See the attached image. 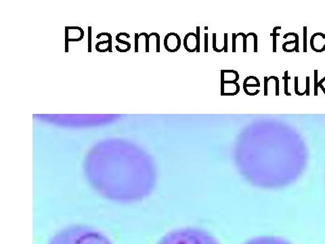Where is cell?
<instances>
[{
	"instance_id": "1",
	"label": "cell",
	"mask_w": 325,
	"mask_h": 244,
	"mask_svg": "<svg viewBox=\"0 0 325 244\" xmlns=\"http://www.w3.org/2000/svg\"><path fill=\"white\" fill-rule=\"evenodd\" d=\"M84 173L98 193L110 201L130 204L150 195L157 169L149 157L135 148L96 151L87 158Z\"/></svg>"
},
{
	"instance_id": "2",
	"label": "cell",
	"mask_w": 325,
	"mask_h": 244,
	"mask_svg": "<svg viewBox=\"0 0 325 244\" xmlns=\"http://www.w3.org/2000/svg\"><path fill=\"white\" fill-rule=\"evenodd\" d=\"M48 244H113L104 234L85 225H73L56 233Z\"/></svg>"
},
{
	"instance_id": "3",
	"label": "cell",
	"mask_w": 325,
	"mask_h": 244,
	"mask_svg": "<svg viewBox=\"0 0 325 244\" xmlns=\"http://www.w3.org/2000/svg\"><path fill=\"white\" fill-rule=\"evenodd\" d=\"M157 244H220L209 233L194 227L177 228L167 233Z\"/></svg>"
},
{
	"instance_id": "4",
	"label": "cell",
	"mask_w": 325,
	"mask_h": 244,
	"mask_svg": "<svg viewBox=\"0 0 325 244\" xmlns=\"http://www.w3.org/2000/svg\"><path fill=\"white\" fill-rule=\"evenodd\" d=\"M164 46L169 52H175L181 46V39L175 33H169L164 39Z\"/></svg>"
},
{
	"instance_id": "5",
	"label": "cell",
	"mask_w": 325,
	"mask_h": 244,
	"mask_svg": "<svg viewBox=\"0 0 325 244\" xmlns=\"http://www.w3.org/2000/svg\"><path fill=\"white\" fill-rule=\"evenodd\" d=\"M244 244H292L284 239L274 236H262L250 240Z\"/></svg>"
},
{
	"instance_id": "6",
	"label": "cell",
	"mask_w": 325,
	"mask_h": 244,
	"mask_svg": "<svg viewBox=\"0 0 325 244\" xmlns=\"http://www.w3.org/2000/svg\"><path fill=\"white\" fill-rule=\"evenodd\" d=\"M240 91V86L234 82H221V96H235Z\"/></svg>"
},
{
	"instance_id": "7",
	"label": "cell",
	"mask_w": 325,
	"mask_h": 244,
	"mask_svg": "<svg viewBox=\"0 0 325 244\" xmlns=\"http://www.w3.org/2000/svg\"><path fill=\"white\" fill-rule=\"evenodd\" d=\"M260 87V82L257 78L255 76H248L243 82V90L245 94L249 95V92L252 88L253 96H255L259 93V92H255L253 89L257 88Z\"/></svg>"
},
{
	"instance_id": "8",
	"label": "cell",
	"mask_w": 325,
	"mask_h": 244,
	"mask_svg": "<svg viewBox=\"0 0 325 244\" xmlns=\"http://www.w3.org/2000/svg\"><path fill=\"white\" fill-rule=\"evenodd\" d=\"M184 46L188 52H196L197 49V34L195 33H187L184 39Z\"/></svg>"
},
{
	"instance_id": "9",
	"label": "cell",
	"mask_w": 325,
	"mask_h": 244,
	"mask_svg": "<svg viewBox=\"0 0 325 244\" xmlns=\"http://www.w3.org/2000/svg\"><path fill=\"white\" fill-rule=\"evenodd\" d=\"M239 79V74L234 70H221V82L236 83Z\"/></svg>"
},
{
	"instance_id": "10",
	"label": "cell",
	"mask_w": 325,
	"mask_h": 244,
	"mask_svg": "<svg viewBox=\"0 0 325 244\" xmlns=\"http://www.w3.org/2000/svg\"><path fill=\"white\" fill-rule=\"evenodd\" d=\"M278 29H281V27H276L273 29V33H270V36L273 37V52H277V37L280 36L279 33H277Z\"/></svg>"
},
{
	"instance_id": "11",
	"label": "cell",
	"mask_w": 325,
	"mask_h": 244,
	"mask_svg": "<svg viewBox=\"0 0 325 244\" xmlns=\"http://www.w3.org/2000/svg\"><path fill=\"white\" fill-rule=\"evenodd\" d=\"M283 79L285 80V94L287 96H291V94L288 92V80L291 79V77L288 76V71H286L285 72V76L283 77Z\"/></svg>"
},
{
	"instance_id": "12",
	"label": "cell",
	"mask_w": 325,
	"mask_h": 244,
	"mask_svg": "<svg viewBox=\"0 0 325 244\" xmlns=\"http://www.w3.org/2000/svg\"><path fill=\"white\" fill-rule=\"evenodd\" d=\"M289 35L295 36V41H296V43H295V52H300V50H299V36H298V35L295 33H286V34L283 36V38H284V39H287L288 36H289Z\"/></svg>"
},
{
	"instance_id": "13",
	"label": "cell",
	"mask_w": 325,
	"mask_h": 244,
	"mask_svg": "<svg viewBox=\"0 0 325 244\" xmlns=\"http://www.w3.org/2000/svg\"><path fill=\"white\" fill-rule=\"evenodd\" d=\"M318 71L315 70L314 71V95H315V96L318 95Z\"/></svg>"
},
{
	"instance_id": "14",
	"label": "cell",
	"mask_w": 325,
	"mask_h": 244,
	"mask_svg": "<svg viewBox=\"0 0 325 244\" xmlns=\"http://www.w3.org/2000/svg\"><path fill=\"white\" fill-rule=\"evenodd\" d=\"M213 36V50L216 52H221V51L220 48L217 47V34L215 33H213L212 34Z\"/></svg>"
},
{
	"instance_id": "15",
	"label": "cell",
	"mask_w": 325,
	"mask_h": 244,
	"mask_svg": "<svg viewBox=\"0 0 325 244\" xmlns=\"http://www.w3.org/2000/svg\"><path fill=\"white\" fill-rule=\"evenodd\" d=\"M239 33L241 35V37L242 38V42H244L243 47H242V52H247V35L244 34V33Z\"/></svg>"
},
{
	"instance_id": "16",
	"label": "cell",
	"mask_w": 325,
	"mask_h": 244,
	"mask_svg": "<svg viewBox=\"0 0 325 244\" xmlns=\"http://www.w3.org/2000/svg\"><path fill=\"white\" fill-rule=\"evenodd\" d=\"M303 52H307V27H303Z\"/></svg>"
},
{
	"instance_id": "17",
	"label": "cell",
	"mask_w": 325,
	"mask_h": 244,
	"mask_svg": "<svg viewBox=\"0 0 325 244\" xmlns=\"http://www.w3.org/2000/svg\"><path fill=\"white\" fill-rule=\"evenodd\" d=\"M295 94L299 95V96H303V94H306V91L304 92H302V93H300V92L298 91V77L297 76L295 77Z\"/></svg>"
},
{
	"instance_id": "18",
	"label": "cell",
	"mask_w": 325,
	"mask_h": 244,
	"mask_svg": "<svg viewBox=\"0 0 325 244\" xmlns=\"http://www.w3.org/2000/svg\"><path fill=\"white\" fill-rule=\"evenodd\" d=\"M249 35H252L254 40V52H257V35L255 33H249Z\"/></svg>"
},
{
	"instance_id": "19",
	"label": "cell",
	"mask_w": 325,
	"mask_h": 244,
	"mask_svg": "<svg viewBox=\"0 0 325 244\" xmlns=\"http://www.w3.org/2000/svg\"><path fill=\"white\" fill-rule=\"evenodd\" d=\"M197 49L196 52H200V27H197Z\"/></svg>"
},
{
	"instance_id": "20",
	"label": "cell",
	"mask_w": 325,
	"mask_h": 244,
	"mask_svg": "<svg viewBox=\"0 0 325 244\" xmlns=\"http://www.w3.org/2000/svg\"><path fill=\"white\" fill-rule=\"evenodd\" d=\"M157 39V52H160V35L157 33H153Z\"/></svg>"
},
{
	"instance_id": "21",
	"label": "cell",
	"mask_w": 325,
	"mask_h": 244,
	"mask_svg": "<svg viewBox=\"0 0 325 244\" xmlns=\"http://www.w3.org/2000/svg\"><path fill=\"white\" fill-rule=\"evenodd\" d=\"M268 78L266 76L264 77V96H268Z\"/></svg>"
},
{
	"instance_id": "22",
	"label": "cell",
	"mask_w": 325,
	"mask_h": 244,
	"mask_svg": "<svg viewBox=\"0 0 325 244\" xmlns=\"http://www.w3.org/2000/svg\"><path fill=\"white\" fill-rule=\"evenodd\" d=\"M274 78L276 81V96H279V79L277 76H274Z\"/></svg>"
},
{
	"instance_id": "23",
	"label": "cell",
	"mask_w": 325,
	"mask_h": 244,
	"mask_svg": "<svg viewBox=\"0 0 325 244\" xmlns=\"http://www.w3.org/2000/svg\"><path fill=\"white\" fill-rule=\"evenodd\" d=\"M233 52H236V33H233Z\"/></svg>"
},
{
	"instance_id": "24",
	"label": "cell",
	"mask_w": 325,
	"mask_h": 244,
	"mask_svg": "<svg viewBox=\"0 0 325 244\" xmlns=\"http://www.w3.org/2000/svg\"><path fill=\"white\" fill-rule=\"evenodd\" d=\"M228 33H224V52H228Z\"/></svg>"
},
{
	"instance_id": "25",
	"label": "cell",
	"mask_w": 325,
	"mask_h": 244,
	"mask_svg": "<svg viewBox=\"0 0 325 244\" xmlns=\"http://www.w3.org/2000/svg\"><path fill=\"white\" fill-rule=\"evenodd\" d=\"M208 39L209 34L207 33H205V52H208Z\"/></svg>"
},
{
	"instance_id": "26",
	"label": "cell",
	"mask_w": 325,
	"mask_h": 244,
	"mask_svg": "<svg viewBox=\"0 0 325 244\" xmlns=\"http://www.w3.org/2000/svg\"><path fill=\"white\" fill-rule=\"evenodd\" d=\"M306 95L307 96H309V76H307L306 77Z\"/></svg>"
},
{
	"instance_id": "27",
	"label": "cell",
	"mask_w": 325,
	"mask_h": 244,
	"mask_svg": "<svg viewBox=\"0 0 325 244\" xmlns=\"http://www.w3.org/2000/svg\"><path fill=\"white\" fill-rule=\"evenodd\" d=\"M318 87H320V88H321L322 90V91H323L324 94H325V88H324V86H322V84H319V85H318Z\"/></svg>"
},
{
	"instance_id": "28",
	"label": "cell",
	"mask_w": 325,
	"mask_h": 244,
	"mask_svg": "<svg viewBox=\"0 0 325 244\" xmlns=\"http://www.w3.org/2000/svg\"><path fill=\"white\" fill-rule=\"evenodd\" d=\"M205 30H207V29H208V27H205Z\"/></svg>"
}]
</instances>
